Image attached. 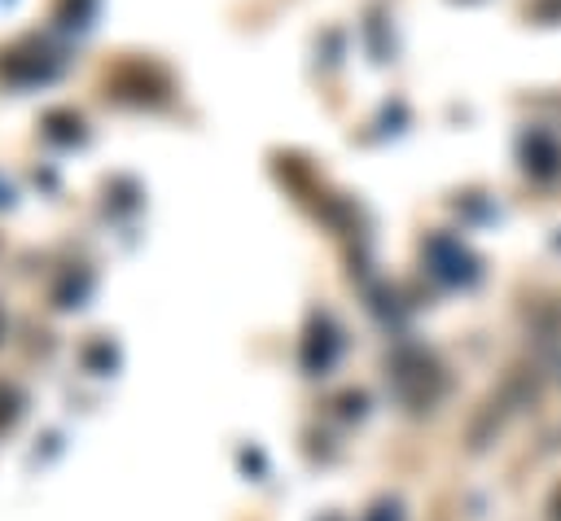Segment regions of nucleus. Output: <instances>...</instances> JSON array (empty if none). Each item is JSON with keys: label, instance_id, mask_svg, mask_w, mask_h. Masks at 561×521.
I'll list each match as a JSON object with an SVG mask.
<instances>
[{"label": "nucleus", "instance_id": "obj_1", "mask_svg": "<svg viewBox=\"0 0 561 521\" xmlns=\"http://www.w3.org/2000/svg\"><path fill=\"white\" fill-rule=\"evenodd\" d=\"M18 416H22V394L0 381V429H9Z\"/></svg>", "mask_w": 561, "mask_h": 521}, {"label": "nucleus", "instance_id": "obj_2", "mask_svg": "<svg viewBox=\"0 0 561 521\" xmlns=\"http://www.w3.org/2000/svg\"><path fill=\"white\" fill-rule=\"evenodd\" d=\"M83 363H88L92 372H110V363H114V350H110V341H105V337H96V341L83 350Z\"/></svg>", "mask_w": 561, "mask_h": 521}, {"label": "nucleus", "instance_id": "obj_3", "mask_svg": "<svg viewBox=\"0 0 561 521\" xmlns=\"http://www.w3.org/2000/svg\"><path fill=\"white\" fill-rule=\"evenodd\" d=\"M0 333H4V320H0Z\"/></svg>", "mask_w": 561, "mask_h": 521}, {"label": "nucleus", "instance_id": "obj_4", "mask_svg": "<svg viewBox=\"0 0 561 521\" xmlns=\"http://www.w3.org/2000/svg\"><path fill=\"white\" fill-rule=\"evenodd\" d=\"M557 521H561V512H557Z\"/></svg>", "mask_w": 561, "mask_h": 521}]
</instances>
